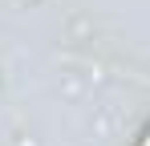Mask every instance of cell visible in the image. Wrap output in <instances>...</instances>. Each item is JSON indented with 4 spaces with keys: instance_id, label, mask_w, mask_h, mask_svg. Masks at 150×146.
<instances>
[{
    "instance_id": "cell-1",
    "label": "cell",
    "mask_w": 150,
    "mask_h": 146,
    "mask_svg": "<svg viewBox=\"0 0 150 146\" xmlns=\"http://www.w3.org/2000/svg\"><path fill=\"white\" fill-rule=\"evenodd\" d=\"M142 146H150V134H146V142H142Z\"/></svg>"
}]
</instances>
